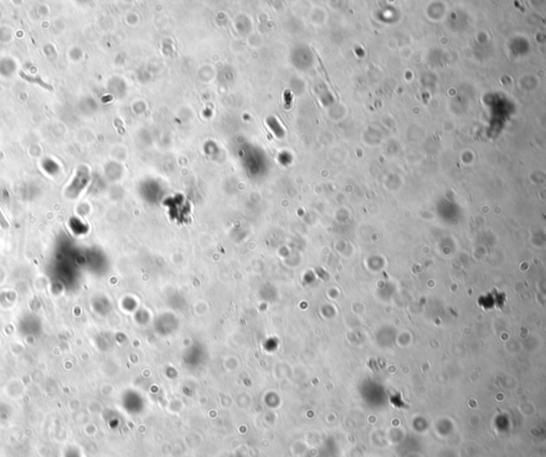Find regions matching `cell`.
<instances>
[{
	"instance_id": "1",
	"label": "cell",
	"mask_w": 546,
	"mask_h": 457,
	"mask_svg": "<svg viewBox=\"0 0 546 457\" xmlns=\"http://www.w3.org/2000/svg\"><path fill=\"white\" fill-rule=\"evenodd\" d=\"M89 181V170L87 167H80L77 171L75 180L71 183V185L67 188V195L69 198H75L76 195L79 194V192L84 189V187L87 185Z\"/></svg>"
},
{
	"instance_id": "2",
	"label": "cell",
	"mask_w": 546,
	"mask_h": 457,
	"mask_svg": "<svg viewBox=\"0 0 546 457\" xmlns=\"http://www.w3.org/2000/svg\"><path fill=\"white\" fill-rule=\"evenodd\" d=\"M20 75H21V77H22L24 80H26V82H28V83H30V84L39 85L40 87H42V88H44V89H46L47 91H53V87H52L51 85H49L48 83L44 82V80L41 78L40 75H38V76H31V75L26 74L25 72H23V71L20 72Z\"/></svg>"
},
{
	"instance_id": "3",
	"label": "cell",
	"mask_w": 546,
	"mask_h": 457,
	"mask_svg": "<svg viewBox=\"0 0 546 457\" xmlns=\"http://www.w3.org/2000/svg\"><path fill=\"white\" fill-rule=\"evenodd\" d=\"M267 124L269 125V127L272 129V132L274 133V135L277 137V138H283L284 137V129L282 128V126L280 125L279 121H277L274 116H269V118L267 119Z\"/></svg>"
},
{
	"instance_id": "4",
	"label": "cell",
	"mask_w": 546,
	"mask_h": 457,
	"mask_svg": "<svg viewBox=\"0 0 546 457\" xmlns=\"http://www.w3.org/2000/svg\"><path fill=\"white\" fill-rule=\"evenodd\" d=\"M0 226H2V228L5 229V230H7V229L10 228V225H9V222L7 221L6 217L4 216V214H3L2 210H0Z\"/></svg>"
}]
</instances>
